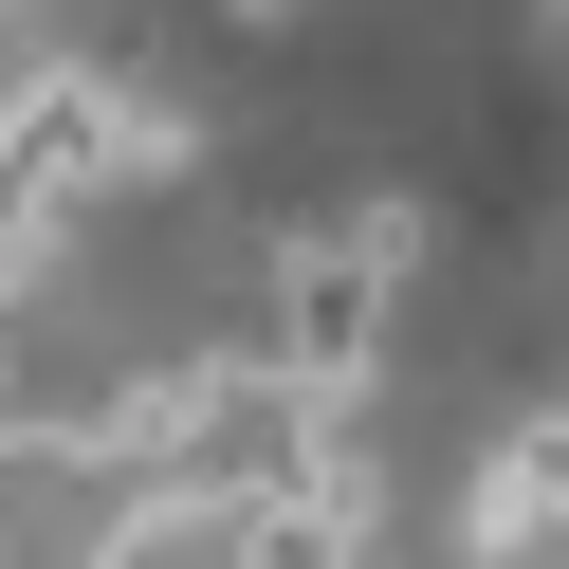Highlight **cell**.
Segmentation results:
<instances>
[{"label": "cell", "instance_id": "obj_1", "mask_svg": "<svg viewBox=\"0 0 569 569\" xmlns=\"http://www.w3.org/2000/svg\"><path fill=\"white\" fill-rule=\"evenodd\" d=\"M386 276H405V258H386L368 221H331V239H295V258H276V368H295L331 422L368 405V349H386Z\"/></svg>", "mask_w": 569, "mask_h": 569}, {"label": "cell", "instance_id": "obj_2", "mask_svg": "<svg viewBox=\"0 0 569 569\" xmlns=\"http://www.w3.org/2000/svg\"><path fill=\"white\" fill-rule=\"evenodd\" d=\"M459 515H478V551H515V532H569V405H551V422H515V441L478 459V496H459Z\"/></svg>", "mask_w": 569, "mask_h": 569}, {"label": "cell", "instance_id": "obj_3", "mask_svg": "<svg viewBox=\"0 0 569 569\" xmlns=\"http://www.w3.org/2000/svg\"><path fill=\"white\" fill-rule=\"evenodd\" d=\"M239 19H295V0H239Z\"/></svg>", "mask_w": 569, "mask_h": 569}, {"label": "cell", "instance_id": "obj_4", "mask_svg": "<svg viewBox=\"0 0 569 569\" xmlns=\"http://www.w3.org/2000/svg\"><path fill=\"white\" fill-rule=\"evenodd\" d=\"M0 19H19V0H0Z\"/></svg>", "mask_w": 569, "mask_h": 569}]
</instances>
